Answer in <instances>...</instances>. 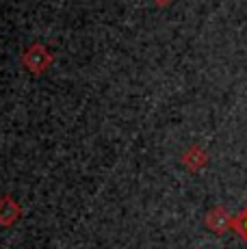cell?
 <instances>
[{
  "label": "cell",
  "mask_w": 247,
  "mask_h": 249,
  "mask_svg": "<svg viewBox=\"0 0 247 249\" xmlns=\"http://www.w3.org/2000/svg\"><path fill=\"white\" fill-rule=\"evenodd\" d=\"M22 219V208L11 195H2L0 197V226L11 228Z\"/></svg>",
  "instance_id": "6da1fadb"
},
{
  "label": "cell",
  "mask_w": 247,
  "mask_h": 249,
  "mask_svg": "<svg viewBox=\"0 0 247 249\" xmlns=\"http://www.w3.org/2000/svg\"><path fill=\"white\" fill-rule=\"evenodd\" d=\"M206 226L211 228L212 232L221 234V232H226V230L232 226V219L228 217V213H226L223 208H215V210H211V213H208V217H206Z\"/></svg>",
  "instance_id": "7a4b0ae2"
},
{
  "label": "cell",
  "mask_w": 247,
  "mask_h": 249,
  "mask_svg": "<svg viewBox=\"0 0 247 249\" xmlns=\"http://www.w3.org/2000/svg\"><path fill=\"white\" fill-rule=\"evenodd\" d=\"M182 162L189 167L191 171H197L199 167H204V162H206V154H204L199 147H191V150L187 152V154L182 156Z\"/></svg>",
  "instance_id": "3957f363"
},
{
  "label": "cell",
  "mask_w": 247,
  "mask_h": 249,
  "mask_svg": "<svg viewBox=\"0 0 247 249\" xmlns=\"http://www.w3.org/2000/svg\"><path fill=\"white\" fill-rule=\"evenodd\" d=\"M232 228H234L236 232L241 234V238H243V241L247 243V206H245L243 210H241L239 217L232 219Z\"/></svg>",
  "instance_id": "277c9868"
}]
</instances>
